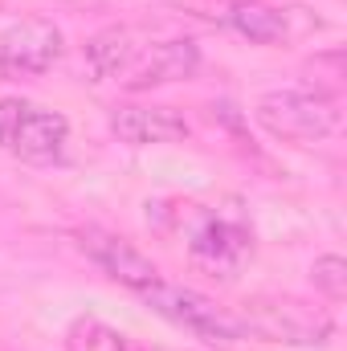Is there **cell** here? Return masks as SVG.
Listing matches in <instances>:
<instances>
[{
  "label": "cell",
  "mask_w": 347,
  "mask_h": 351,
  "mask_svg": "<svg viewBox=\"0 0 347 351\" xmlns=\"http://www.w3.org/2000/svg\"><path fill=\"white\" fill-rule=\"evenodd\" d=\"M233 29L258 45H294L311 33L323 29V21L315 16V8L302 4H261V0H241L233 8Z\"/></svg>",
  "instance_id": "cell-4"
},
{
  "label": "cell",
  "mask_w": 347,
  "mask_h": 351,
  "mask_svg": "<svg viewBox=\"0 0 347 351\" xmlns=\"http://www.w3.org/2000/svg\"><path fill=\"white\" fill-rule=\"evenodd\" d=\"M156 315H164L168 323L200 335V339H213V343H229V339H246V323L241 315L217 306L213 298H204L200 290H188V286H172V282H156L139 294Z\"/></svg>",
  "instance_id": "cell-3"
},
{
  "label": "cell",
  "mask_w": 347,
  "mask_h": 351,
  "mask_svg": "<svg viewBox=\"0 0 347 351\" xmlns=\"http://www.w3.org/2000/svg\"><path fill=\"white\" fill-rule=\"evenodd\" d=\"M58 58H62V29L53 21L29 16L0 33V66L8 70V78L45 74Z\"/></svg>",
  "instance_id": "cell-5"
},
{
  "label": "cell",
  "mask_w": 347,
  "mask_h": 351,
  "mask_svg": "<svg viewBox=\"0 0 347 351\" xmlns=\"http://www.w3.org/2000/svg\"><path fill=\"white\" fill-rule=\"evenodd\" d=\"M200 66V49L188 37H172V41H156L143 45L139 58L131 62V70L119 78L127 90H152V86H168V82H184L192 78Z\"/></svg>",
  "instance_id": "cell-7"
},
{
  "label": "cell",
  "mask_w": 347,
  "mask_h": 351,
  "mask_svg": "<svg viewBox=\"0 0 347 351\" xmlns=\"http://www.w3.org/2000/svg\"><path fill=\"white\" fill-rule=\"evenodd\" d=\"M4 78H8V70H4V66H0V82H4Z\"/></svg>",
  "instance_id": "cell-15"
},
{
  "label": "cell",
  "mask_w": 347,
  "mask_h": 351,
  "mask_svg": "<svg viewBox=\"0 0 347 351\" xmlns=\"http://www.w3.org/2000/svg\"><path fill=\"white\" fill-rule=\"evenodd\" d=\"M25 110H29V102H21V98H0V147L12 143V131H16V123H21Z\"/></svg>",
  "instance_id": "cell-14"
},
{
  "label": "cell",
  "mask_w": 347,
  "mask_h": 351,
  "mask_svg": "<svg viewBox=\"0 0 347 351\" xmlns=\"http://www.w3.org/2000/svg\"><path fill=\"white\" fill-rule=\"evenodd\" d=\"M78 241H82V250H86L94 262L102 265L115 282H123L127 290H135V294H143L147 286H156L164 274H160V265L152 262L147 254H139L127 237H119V233H106V229H82L78 233Z\"/></svg>",
  "instance_id": "cell-6"
},
{
  "label": "cell",
  "mask_w": 347,
  "mask_h": 351,
  "mask_svg": "<svg viewBox=\"0 0 347 351\" xmlns=\"http://www.w3.org/2000/svg\"><path fill=\"white\" fill-rule=\"evenodd\" d=\"M66 351H135V343L98 319H78L66 331Z\"/></svg>",
  "instance_id": "cell-12"
},
{
  "label": "cell",
  "mask_w": 347,
  "mask_h": 351,
  "mask_svg": "<svg viewBox=\"0 0 347 351\" xmlns=\"http://www.w3.org/2000/svg\"><path fill=\"white\" fill-rule=\"evenodd\" d=\"M254 119L265 135L282 143H323L344 127V110L335 98L311 90H270L254 106Z\"/></svg>",
  "instance_id": "cell-1"
},
{
  "label": "cell",
  "mask_w": 347,
  "mask_h": 351,
  "mask_svg": "<svg viewBox=\"0 0 347 351\" xmlns=\"http://www.w3.org/2000/svg\"><path fill=\"white\" fill-rule=\"evenodd\" d=\"M192 254L213 265H233L250 254V233L233 221H204L192 237Z\"/></svg>",
  "instance_id": "cell-11"
},
{
  "label": "cell",
  "mask_w": 347,
  "mask_h": 351,
  "mask_svg": "<svg viewBox=\"0 0 347 351\" xmlns=\"http://www.w3.org/2000/svg\"><path fill=\"white\" fill-rule=\"evenodd\" d=\"M311 282H315V290H319L323 298L344 302L347 298V262L339 258V254L315 258V265H311Z\"/></svg>",
  "instance_id": "cell-13"
},
{
  "label": "cell",
  "mask_w": 347,
  "mask_h": 351,
  "mask_svg": "<svg viewBox=\"0 0 347 351\" xmlns=\"http://www.w3.org/2000/svg\"><path fill=\"white\" fill-rule=\"evenodd\" d=\"M241 323H246V335L290 343V348H319L335 331V319L323 306H307L298 298H254L246 302Z\"/></svg>",
  "instance_id": "cell-2"
},
{
  "label": "cell",
  "mask_w": 347,
  "mask_h": 351,
  "mask_svg": "<svg viewBox=\"0 0 347 351\" xmlns=\"http://www.w3.org/2000/svg\"><path fill=\"white\" fill-rule=\"evenodd\" d=\"M66 139H70V123H66L58 110H37V106H29V110L21 114V123H16L8 147H12L21 160H29V164H53V160H62Z\"/></svg>",
  "instance_id": "cell-9"
},
{
  "label": "cell",
  "mask_w": 347,
  "mask_h": 351,
  "mask_svg": "<svg viewBox=\"0 0 347 351\" xmlns=\"http://www.w3.org/2000/svg\"><path fill=\"white\" fill-rule=\"evenodd\" d=\"M110 131L123 143H131V147H152V143H176V139H184L192 127L172 106H135V102H127V106L110 110Z\"/></svg>",
  "instance_id": "cell-8"
},
{
  "label": "cell",
  "mask_w": 347,
  "mask_h": 351,
  "mask_svg": "<svg viewBox=\"0 0 347 351\" xmlns=\"http://www.w3.org/2000/svg\"><path fill=\"white\" fill-rule=\"evenodd\" d=\"M139 41H135V33L131 29H102V33H94L86 41V70L94 82H119L127 70H131V62L139 58Z\"/></svg>",
  "instance_id": "cell-10"
}]
</instances>
